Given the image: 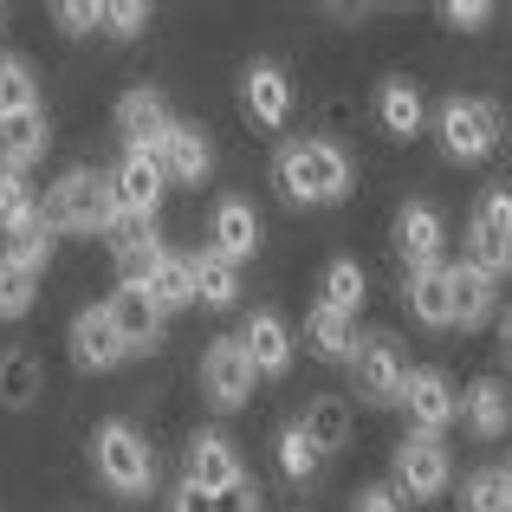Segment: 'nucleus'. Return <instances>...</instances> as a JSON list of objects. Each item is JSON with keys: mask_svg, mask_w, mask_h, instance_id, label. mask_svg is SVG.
I'll use <instances>...</instances> for the list:
<instances>
[{"mask_svg": "<svg viewBox=\"0 0 512 512\" xmlns=\"http://www.w3.org/2000/svg\"><path fill=\"white\" fill-rule=\"evenodd\" d=\"M188 480L208 487V493H227L234 480H247V467H240V454H234V441H227V435L201 428V435L188 441Z\"/></svg>", "mask_w": 512, "mask_h": 512, "instance_id": "a211bd4d", "label": "nucleus"}, {"mask_svg": "<svg viewBox=\"0 0 512 512\" xmlns=\"http://www.w3.org/2000/svg\"><path fill=\"white\" fill-rule=\"evenodd\" d=\"M33 292H39V273L20 266L13 253H0V318H26L33 312Z\"/></svg>", "mask_w": 512, "mask_h": 512, "instance_id": "72a5a7b5", "label": "nucleus"}, {"mask_svg": "<svg viewBox=\"0 0 512 512\" xmlns=\"http://www.w3.org/2000/svg\"><path fill=\"white\" fill-rule=\"evenodd\" d=\"M461 512H512V487H506L500 467H480V474H467Z\"/></svg>", "mask_w": 512, "mask_h": 512, "instance_id": "c9c22d12", "label": "nucleus"}, {"mask_svg": "<svg viewBox=\"0 0 512 512\" xmlns=\"http://www.w3.org/2000/svg\"><path fill=\"white\" fill-rule=\"evenodd\" d=\"M467 266H480L487 279L512 273V188H487L474 201V221H467Z\"/></svg>", "mask_w": 512, "mask_h": 512, "instance_id": "39448f33", "label": "nucleus"}, {"mask_svg": "<svg viewBox=\"0 0 512 512\" xmlns=\"http://www.w3.org/2000/svg\"><path fill=\"white\" fill-rule=\"evenodd\" d=\"M435 130H441V150H448L454 163H487V156L500 150V104L461 98V91H454V98L441 104Z\"/></svg>", "mask_w": 512, "mask_h": 512, "instance_id": "20e7f679", "label": "nucleus"}, {"mask_svg": "<svg viewBox=\"0 0 512 512\" xmlns=\"http://www.w3.org/2000/svg\"><path fill=\"white\" fill-rule=\"evenodd\" d=\"M448 279H454V325L480 331L493 318V305H500V279H487L480 266H467V260H454Z\"/></svg>", "mask_w": 512, "mask_h": 512, "instance_id": "4be33fe9", "label": "nucleus"}, {"mask_svg": "<svg viewBox=\"0 0 512 512\" xmlns=\"http://www.w3.org/2000/svg\"><path fill=\"white\" fill-rule=\"evenodd\" d=\"M111 253H117V286H150V273L169 260L150 227H124V234L111 240Z\"/></svg>", "mask_w": 512, "mask_h": 512, "instance_id": "b1692460", "label": "nucleus"}, {"mask_svg": "<svg viewBox=\"0 0 512 512\" xmlns=\"http://www.w3.org/2000/svg\"><path fill=\"white\" fill-rule=\"evenodd\" d=\"M214 512H260V487H253V480H234L227 493H214Z\"/></svg>", "mask_w": 512, "mask_h": 512, "instance_id": "a19ab883", "label": "nucleus"}, {"mask_svg": "<svg viewBox=\"0 0 512 512\" xmlns=\"http://www.w3.org/2000/svg\"><path fill=\"white\" fill-rule=\"evenodd\" d=\"M350 512H402V493L396 487H363L357 500H350Z\"/></svg>", "mask_w": 512, "mask_h": 512, "instance_id": "37998d69", "label": "nucleus"}, {"mask_svg": "<svg viewBox=\"0 0 512 512\" xmlns=\"http://www.w3.org/2000/svg\"><path fill=\"white\" fill-rule=\"evenodd\" d=\"M111 182H117V201H124L130 221L150 227V221H156V208H163V182H169L163 163H156L150 150H130V143H124V163H117Z\"/></svg>", "mask_w": 512, "mask_h": 512, "instance_id": "9b49d317", "label": "nucleus"}, {"mask_svg": "<svg viewBox=\"0 0 512 512\" xmlns=\"http://www.w3.org/2000/svg\"><path fill=\"white\" fill-rule=\"evenodd\" d=\"M240 104H247V117L260 130H286V117H292V78L279 72V65L253 59L247 72H240Z\"/></svg>", "mask_w": 512, "mask_h": 512, "instance_id": "ddd939ff", "label": "nucleus"}, {"mask_svg": "<svg viewBox=\"0 0 512 512\" xmlns=\"http://www.w3.org/2000/svg\"><path fill=\"white\" fill-rule=\"evenodd\" d=\"M7 253H13V260H20V266H33V273H46V260H52V227L39 221L33 234H20V240H13Z\"/></svg>", "mask_w": 512, "mask_h": 512, "instance_id": "58836bf2", "label": "nucleus"}, {"mask_svg": "<svg viewBox=\"0 0 512 512\" xmlns=\"http://www.w3.org/2000/svg\"><path fill=\"white\" fill-rule=\"evenodd\" d=\"M500 357H506V370H512V305L500 312Z\"/></svg>", "mask_w": 512, "mask_h": 512, "instance_id": "c03bdc74", "label": "nucleus"}, {"mask_svg": "<svg viewBox=\"0 0 512 512\" xmlns=\"http://www.w3.org/2000/svg\"><path fill=\"white\" fill-rule=\"evenodd\" d=\"M143 26H150V7H143V0H111V7H104V33L111 39H137Z\"/></svg>", "mask_w": 512, "mask_h": 512, "instance_id": "e433bc0d", "label": "nucleus"}, {"mask_svg": "<svg viewBox=\"0 0 512 512\" xmlns=\"http://www.w3.org/2000/svg\"><path fill=\"white\" fill-rule=\"evenodd\" d=\"M91 467L117 500H143L156 487V448L130 422H98L91 428Z\"/></svg>", "mask_w": 512, "mask_h": 512, "instance_id": "7ed1b4c3", "label": "nucleus"}, {"mask_svg": "<svg viewBox=\"0 0 512 512\" xmlns=\"http://www.w3.org/2000/svg\"><path fill=\"white\" fill-rule=\"evenodd\" d=\"M59 26H65V33H78V39H85V33H104V0H65V7H59Z\"/></svg>", "mask_w": 512, "mask_h": 512, "instance_id": "4c0bfd02", "label": "nucleus"}, {"mask_svg": "<svg viewBox=\"0 0 512 512\" xmlns=\"http://www.w3.org/2000/svg\"><path fill=\"white\" fill-rule=\"evenodd\" d=\"M402 299H409V312L422 318L428 331H448V325H454V279H448V266L402 273Z\"/></svg>", "mask_w": 512, "mask_h": 512, "instance_id": "aec40b11", "label": "nucleus"}, {"mask_svg": "<svg viewBox=\"0 0 512 512\" xmlns=\"http://www.w3.org/2000/svg\"><path fill=\"white\" fill-rule=\"evenodd\" d=\"M253 357L240 350V338H214L201 350V396L214 402V409H240V402L253 396Z\"/></svg>", "mask_w": 512, "mask_h": 512, "instance_id": "6e6552de", "label": "nucleus"}, {"mask_svg": "<svg viewBox=\"0 0 512 512\" xmlns=\"http://www.w3.org/2000/svg\"><path fill=\"white\" fill-rule=\"evenodd\" d=\"M441 214L428 201H402L396 214V253H402V273H422V266H441Z\"/></svg>", "mask_w": 512, "mask_h": 512, "instance_id": "2eb2a0df", "label": "nucleus"}, {"mask_svg": "<svg viewBox=\"0 0 512 512\" xmlns=\"http://www.w3.org/2000/svg\"><path fill=\"white\" fill-rule=\"evenodd\" d=\"M305 344H312V357H325V363H350L357 357V318L312 305V312H305Z\"/></svg>", "mask_w": 512, "mask_h": 512, "instance_id": "393cba45", "label": "nucleus"}, {"mask_svg": "<svg viewBox=\"0 0 512 512\" xmlns=\"http://www.w3.org/2000/svg\"><path fill=\"white\" fill-rule=\"evenodd\" d=\"M363 299H370V279H363V266L357 260H331L325 266V312H344V318H357L363 312Z\"/></svg>", "mask_w": 512, "mask_h": 512, "instance_id": "7c9ffc66", "label": "nucleus"}, {"mask_svg": "<svg viewBox=\"0 0 512 512\" xmlns=\"http://www.w3.org/2000/svg\"><path fill=\"white\" fill-rule=\"evenodd\" d=\"M124 357H130V344L117 338L111 312H104V305H85V312L72 318V363L91 370V376H104V370H117Z\"/></svg>", "mask_w": 512, "mask_h": 512, "instance_id": "f8f14e48", "label": "nucleus"}, {"mask_svg": "<svg viewBox=\"0 0 512 512\" xmlns=\"http://www.w3.org/2000/svg\"><path fill=\"white\" fill-rule=\"evenodd\" d=\"M150 299H156V312H182V305H195V266H188V253H169L163 266L150 273Z\"/></svg>", "mask_w": 512, "mask_h": 512, "instance_id": "c85d7f7f", "label": "nucleus"}, {"mask_svg": "<svg viewBox=\"0 0 512 512\" xmlns=\"http://www.w3.org/2000/svg\"><path fill=\"white\" fill-rule=\"evenodd\" d=\"M39 383H46V376H39L33 350H7V357H0V402H7V409H33Z\"/></svg>", "mask_w": 512, "mask_h": 512, "instance_id": "c756f323", "label": "nucleus"}, {"mask_svg": "<svg viewBox=\"0 0 512 512\" xmlns=\"http://www.w3.org/2000/svg\"><path fill=\"white\" fill-rule=\"evenodd\" d=\"M318 467H325V454H318V441L305 435V422L279 428V474L286 480H312Z\"/></svg>", "mask_w": 512, "mask_h": 512, "instance_id": "f704fd0d", "label": "nucleus"}, {"mask_svg": "<svg viewBox=\"0 0 512 512\" xmlns=\"http://www.w3.org/2000/svg\"><path fill=\"white\" fill-rule=\"evenodd\" d=\"M208 240H214V253H221V260H234V266L253 260V253H260V214H253V201H240V195L214 201Z\"/></svg>", "mask_w": 512, "mask_h": 512, "instance_id": "f3484780", "label": "nucleus"}, {"mask_svg": "<svg viewBox=\"0 0 512 512\" xmlns=\"http://www.w3.org/2000/svg\"><path fill=\"white\" fill-rule=\"evenodd\" d=\"M169 512H214V493L195 487V480H182V487L169 493Z\"/></svg>", "mask_w": 512, "mask_h": 512, "instance_id": "79ce46f5", "label": "nucleus"}, {"mask_svg": "<svg viewBox=\"0 0 512 512\" xmlns=\"http://www.w3.org/2000/svg\"><path fill=\"white\" fill-rule=\"evenodd\" d=\"M240 350L253 357V370L260 376H286L292 370V331L279 312H253L247 325H240Z\"/></svg>", "mask_w": 512, "mask_h": 512, "instance_id": "6ab92c4d", "label": "nucleus"}, {"mask_svg": "<svg viewBox=\"0 0 512 512\" xmlns=\"http://www.w3.org/2000/svg\"><path fill=\"white\" fill-rule=\"evenodd\" d=\"M273 169H279V188L299 208H331V201L350 195V156L338 143H286Z\"/></svg>", "mask_w": 512, "mask_h": 512, "instance_id": "f03ea898", "label": "nucleus"}, {"mask_svg": "<svg viewBox=\"0 0 512 512\" xmlns=\"http://www.w3.org/2000/svg\"><path fill=\"white\" fill-rule=\"evenodd\" d=\"M20 111H39V78L20 52H0V117H20Z\"/></svg>", "mask_w": 512, "mask_h": 512, "instance_id": "2f4dec72", "label": "nucleus"}, {"mask_svg": "<svg viewBox=\"0 0 512 512\" xmlns=\"http://www.w3.org/2000/svg\"><path fill=\"white\" fill-rule=\"evenodd\" d=\"M402 409H409V435H448L461 422V396H454V383L441 370H409Z\"/></svg>", "mask_w": 512, "mask_h": 512, "instance_id": "1a4fd4ad", "label": "nucleus"}, {"mask_svg": "<svg viewBox=\"0 0 512 512\" xmlns=\"http://www.w3.org/2000/svg\"><path fill=\"white\" fill-rule=\"evenodd\" d=\"M104 312H111L117 338L130 344V357H143V350H156V344H163V312H156L150 286H117L111 299H104Z\"/></svg>", "mask_w": 512, "mask_h": 512, "instance_id": "4468645a", "label": "nucleus"}, {"mask_svg": "<svg viewBox=\"0 0 512 512\" xmlns=\"http://www.w3.org/2000/svg\"><path fill=\"white\" fill-rule=\"evenodd\" d=\"M150 156L163 163L169 182H188V188H201V182L214 175V143H208V130H201V124H182V117L163 130V143H156Z\"/></svg>", "mask_w": 512, "mask_h": 512, "instance_id": "9d476101", "label": "nucleus"}, {"mask_svg": "<svg viewBox=\"0 0 512 512\" xmlns=\"http://www.w3.org/2000/svg\"><path fill=\"white\" fill-rule=\"evenodd\" d=\"M188 266H195V299H201V305H214V312H227V305L240 299V266H234V260H221L214 247L188 253Z\"/></svg>", "mask_w": 512, "mask_h": 512, "instance_id": "bb28decb", "label": "nucleus"}, {"mask_svg": "<svg viewBox=\"0 0 512 512\" xmlns=\"http://www.w3.org/2000/svg\"><path fill=\"white\" fill-rule=\"evenodd\" d=\"M350 370H357V396L370 402V409H389V402H402V389H409V363H402V350H396L389 331L363 338L357 357H350Z\"/></svg>", "mask_w": 512, "mask_h": 512, "instance_id": "0eeeda50", "label": "nucleus"}, {"mask_svg": "<svg viewBox=\"0 0 512 512\" xmlns=\"http://www.w3.org/2000/svg\"><path fill=\"white\" fill-rule=\"evenodd\" d=\"M305 435L318 441V454L344 448V441H350V402L344 396H318L312 409H305Z\"/></svg>", "mask_w": 512, "mask_h": 512, "instance_id": "473e14b6", "label": "nucleus"}, {"mask_svg": "<svg viewBox=\"0 0 512 512\" xmlns=\"http://www.w3.org/2000/svg\"><path fill=\"white\" fill-rule=\"evenodd\" d=\"M376 117H383V130L389 137H422V91L409 85V78H383V91H376Z\"/></svg>", "mask_w": 512, "mask_h": 512, "instance_id": "a878e982", "label": "nucleus"}, {"mask_svg": "<svg viewBox=\"0 0 512 512\" xmlns=\"http://www.w3.org/2000/svg\"><path fill=\"white\" fill-rule=\"evenodd\" d=\"M454 480L448 441L441 435H402L396 441V493L402 500H441Z\"/></svg>", "mask_w": 512, "mask_h": 512, "instance_id": "423d86ee", "label": "nucleus"}, {"mask_svg": "<svg viewBox=\"0 0 512 512\" xmlns=\"http://www.w3.org/2000/svg\"><path fill=\"white\" fill-rule=\"evenodd\" d=\"M0 26H7V7H0Z\"/></svg>", "mask_w": 512, "mask_h": 512, "instance_id": "49530a36", "label": "nucleus"}, {"mask_svg": "<svg viewBox=\"0 0 512 512\" xmlns=\"http://www.w3.org/2000/svg\"><path fill=\"white\" fill-rule=\"evenodd\" d=\"M169 124H175V117H169V98L156 85H137V91H124V98H117V130L130 137V150H156Z\"/></svg>", "mask_w": 512, "mask_h": 512, "instance_id": "dca6fc26", "label": "nucleus"}, {"mask_svg": "<svg viewBox=\"0 0 512 512\" xmlns=\"http://www.w3.org/2000/svg\"><path fill=\"white\" fill-rule=\"evenodd\" d=\"M46 227L52 234H124L137 227L117 201V182L104 169H65L59 182L46 188Z\"/></svg>", "mask_w": 512, "mask_h": 512, "instance_id": "f257e3e1", "label": "nucleus"}, {"mask_svg": "<svg viewBox=\"0 0 512 512\" xmlns=\"http://www.w3.org/2000/svg\"><path fill=\"white\" fill-rule=\"evenodd\" d=\"M46 111H20V117H0V169H33L46 156Z\"/></svg>", "mask_w": 512, "mask_h": 512, "instance_id": "5701e85b", "label": "nucleus"}, {"mask_svg": "<svg viewBox=\"0 0 512 512\" xmlns=\"http://www.w3.org/2000/svg\"><path fill=\"white\" fill-rule=\"evenodd\" d=\"M39 221H46V214H39V201H33V188H26V175H20V169H0V234L20 240V234H33Z\"/></svg>", "mask_w": 512, "mask_h": 512, "instance_id": "cd10ccee", "label": "nucleus"}, {"mask_svg": "<svg viewBox=\"0 0 512 512\" xmlns=\"http://www.w3.org/2000/svg\"><path fill=\"white\" fill-rule=\"evenodd\" d=\"M441 20H448L454 33H480V26L493 20V7H487V0H448V7H441Z\"/></svg>", "mask_w": 512, "mask_h": 512, "instance_id": "ea45409f", "label": "nucleus"}, {"mask_svg": "<svg viewBox=\"0 0 512 512\" xmlns=\"http://www.w3.org/2000/svg\"><path fill=\"white\" fill-rule=\"evenodd\" d=\"M500 474H506V487H512V461H506V467H500Z\"/></svg>", "mask_w": 512, "mask_h": 512, "instance_id": "a18cd8bd", "label": "nucleus"}, {"mask_svg": "<svg viewBox=\"0 0 512 512\" xmlns=\"http://www.w3.org/2000/svg\"><path fill=\"white\" fill-rule=\"evenodd\" d=\"M461 415H467V428H474L480 441L512 435V389L500 383V376H480V383L461 396Z\"/></svg>", "mask_w": 512, "mask_h": 512, "instance_id": "412c9836", "label": "nucleus"}]
</instances>
